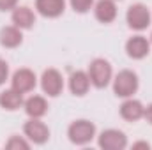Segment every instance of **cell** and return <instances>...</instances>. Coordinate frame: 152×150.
I'll return each instance as SVG.
<instances>
[{"label":"cell","instance_id":"cell-13","mask_svg":"<svg viewBox=\"0 0 152 150\" xmlns=\"http://www.w3.org/2000/svg\"><path fill=\"white\" fill-rule=\"evenodd\" d=\"M94 14L101 23H112L117 18V5L115 0H99L94 7Z\"/></svg>","mask_w":152,"mask_h":150},{"label":"cell","instance_id":"cell-10","mask_svg":"<svg viewBox=\"0 0 152 150\" xmlns=\"http://www.w3.org/2000/svg\"><path fill=\"white\" fill-rule=\"evenodd\" d=\"M36 9L44 18H58L66 11V0H36Z\"/></svg>","mask_w":152,"mask_h":150},{"label":"cell","instance_id":"cell-14","mask_svg":"<svg viewBox=\"0 0 152 150\" xmlns=\"http://www.w3.org/2000/svg\"><path fill=\"white\" fill-rule=\"evenodd\" d=\"M90 88V78H88V73H83V71H76L71 74L69 78V90L73 92V95H85Z\"/></svg>","mask_w":152,"mask_h":150},{"label":"cell","instance_id":"cell-15","mask_svg":"<svg viewBox=\"0 0 152 150\" xmlns=\"http://www.w3.org/2000/svg\"><path fill=\"white\" fill-rule=\"evenodd\" d=\"M21 42H23L21 28H18V27L12 25V27H4V28L0 30V44H2L4 48L12 50V48H18Z\"/></svg>","mask_w":152,"mask_h":150},{"label":"cell","instance_id":"cell-9","mask_svg":"<svg viewBox=\"0 0 152 150\" xmlns=\"http://www.w3.org/2000/svg\"><path fill=\"white\" fill-rule=\"evenodd\" d=\"M126 53H127L129 58L142 60L151 53V42L143 36H134L126 42Z\"/></svg>","mask_w":152,"mask_h":150},{"label":"cell","instance_id":"cell-17","mask_svg":"<svg viewBox=\"0 0 152 150\" xmlns=\"http://www.w3.org/2000/svg\"><path fill=\"white\" fill-rule=\"evenodd\" d=\"M23 106H25V113H27L30 118H41V117H44L46 111H48V103H46V99L41 97V95H32V97H28V99L23 103Z\"/></svg>","mask_w":152,"mask_h":150},{"label":"cell","instance_id":"cell-5","mask_svg":"<svg viewBox=\"0 0 152 150\" xmlns=\"http://www.w3.org/2000/svg\"><path fill=\"white\" fill-rule=\"evenodd\" d=\"M41 88L48 97H58L64 90V78L57 69H46L41 76Z\"/></svg>","mask_w":152,"mask_h":150},{"label":"cell","instance_id":"cell-1","mask_svg":"<svg viewBox=\"0 0 152 150\" xmlns=\"http://www.w3.org/2000/svg\"><path fill=\"white\" fill-rule=\"evenodd\" d=\"M112 66L104 58H94L88 66V78L96 88H104L112 81Z\"/></svg>","mask_w":152,"mask_h":150},{"label":"cell","instance_id":"cell-12","mask_svg":"<svg viewBox=\"0 0 152 150\" xmlns=\"http://www.w3.org/2000/svg\"><path fill=\"white\" fill-rule=\"evenodd\" d=\"M143 111H145L143 104H142L140 101L129 99V97H127V99L122 103V106H120V117H122L124 120H127V122H136V120H140V118L143 117Z\"/></svg>","mask_w":152,"mask_h":150},{"label":"cell","instance_id":"cell-3","mask_svg":"<svg viewBox=\"0 0 152 150\" xmlns=\"http://www.w3.org/2000/svg\"><path fill=\"white\" fill-rule=\"evenodd\" d=\"M69 141L75 145H87L96 136V125L88 120H76L67 129Z\"/></svg>","mask_w":152,"mask_h":150},{"label":"cell","instance_id":"cell-18","mask_svg":"<svg viewBox=\"0 0 152 150\" xmlns=\"http://www.w3.org/2000/svg\"><path fill=\"white\" fill-rule=\"evenodd\" d=\"M5 149H9V150H27V149H30V143L28 141H25L23 138H20V136H11L9 138V141L5 143Z\"/></svg>","mask_w":152,"mask_h":150},{"label":"cell","instance_id":"cell-20","mask_svg":"<svg viewBox=\"0 0 152 150\" xmlns=\"http://www.w3.org/2000/svg\"><path fill=\"white\" fill-rule=\"evenodd\" d=\"M7 76H9V66H7V62L4 58H0V85L5 83Z\"/></svg>","mask_w":152,"mask_h":150},{"label":"cell","instance_id":"cell-4","mask_svg":"<svg viewBox=\"0 0 152 150\" xmlns=\"http://www.w3.org/2000/svg\"><path fill=\"white\" fill-rule=\"evenodd\" d=\"M126 21L133 30H145L151 25V12L143 4H133L126 12Z\"/></svg>","mask_w":152,"mask_h":150},{"label":"cell","instance_id":"cell-11","mask_svg":"<svg viewBox=\"0 0 152 150\" xmlns=\"http://www.w3.org/2000/svg\"><path fill=\"white\" fill-rule=\"evenodd\" d=\"M11 18H12L14 27L21 28V30H28V28H32L34 23H36V14L32 12L30 7H25V5H21V7H14Z\"/></svg>","mask_w":152,"mask_h":150},{"label":"cell","instance_id":"cell-8","mask_svg":"<svg viewBox=\"0 0 152 150\" xmlns=\"http://www.w3.org/2000/svg\"><path fill=\"white\" fill-rule=\"evenodd\" d=\"M36 83H37V78L34 74V71L23 67V69H18L12 78H11V85L14 90H18L20 94H27V92H32L36 88Z\"/></svg>","mask_w":152,"mask_h":150},{"label":"cell","instance_id":"cell-2","mask_svg":"<svg viewBox=\"0 0 152 150\" xmlns=\"http://www.w3.org/2000/svg\"><path fill=\"white\" fill-rule=\"evenodd\" d=\"M138 90V76L136 73L124 69L118 74L115 76L113 79V92L117 97H131L133 94H136Z\"/></svg>","mask_w":152,"mask_h":150},{"label":"cell","instance_id":"cell-6","mask_svg":"<svg viewBox=\"0 0 152 150\" xmlns=\"http://www.w3.org/2000/svg\"><path fill=\"white\" fill-rule=\"evenodd\" d=\"M23 133L25 136L36 143V145H44L50 140V129L44 122H41L39 118H30L28 122H25L23 125Z\"/></svg>","mask_w":152,"mask_h":150},{"label":"cell","instance_id":"cell-22","mask_svg":"<svg viewBox=\"0 0 152 150\" xmlns=\"http://www.w3.org/2000/svg\"><path fill=\"white\" fill-rule=\"evenodd\" d=\"M143 117H145V120L149 122L152 125V104H149L147 108H145V111H143Z\"/></svg>","mask_w":152,"mask_h":150},{"label":"cell","instance_id":"cell-19","mask_svg":"<svg viewBox=\"0 0 152 150\" xmlns=\"http://www.w3.org/2000/svg\"><path fill=\"white\" fill-rule=\"evenodd\" d=\"M71 2V7L75 12H80V14H85L92 9V4L94 0H69Z\"/></svg>","mask_w":152,"mask_h":150},{"label":"cell","instance_id":"cell-16","mask_svg":"<svg viewBox=\"0 0 152 150\" xmlns=\"http://www.w3.org/2000/svg\"><path fill=\"white\" fill-rule=\"evenodd\" d=\"M23 94H20L18 90L14 88H9V90H4L0 92V106L7 111H16L20 110V106H23Z\"/></svg>","mask_w":152,"mask_h":150},{"label":"cell","instance_id":"cell-24","mask_svg":"<svg viewBox=\"0 0 152 150\" xmlns=\"http://www.w3.org/2000/svg\"><path fill=\"white\" fill-rule=\"evenodd\" d=\"M151 42H152V34H151Z\"/></svg>","mask_w":152,"mask_h":150},{"label":"cell","instance_id":"cell-23","mask_svg":"<svg viewBox=\"0 0 152 150\" xmlns=\"http://www.w3.org/2000/svg\"><path fill=\"white\" fill-rule=\"evenodd\" d=\"M133 149H134V150H138V149H145V150H149V149H151V145H149L147 141H136V143L133 145Z\"/></svg>","mask_w":152,"mask_h":150},{"label":"cell","instance_id":"cell-7","mask_svg":"<svg viewBox=\"0 0 152 150\" xmlns=\"http://www.w3.org/2000/svg\"><path fill=\"white\" fill-rule=\"evenodd\" d=\"M97 143L104 150H124L127 147V136L118 129H106L99 134Z\"/></svg>","mask_w":152,"mask_h":150},{"label":"cell","instance_id":"cell-21","mask_svg":"<svg viewBox=\"0 0 152 150\" xmlns=\"http://www.w3.org/2000/svg\"><path fill=\"white\" fill-rule=\"evenodd\" d=\"M18 0H0V11H11L14 9Z\"/></svg>","mask_w":152,"mask_h":150}]
</instances>
